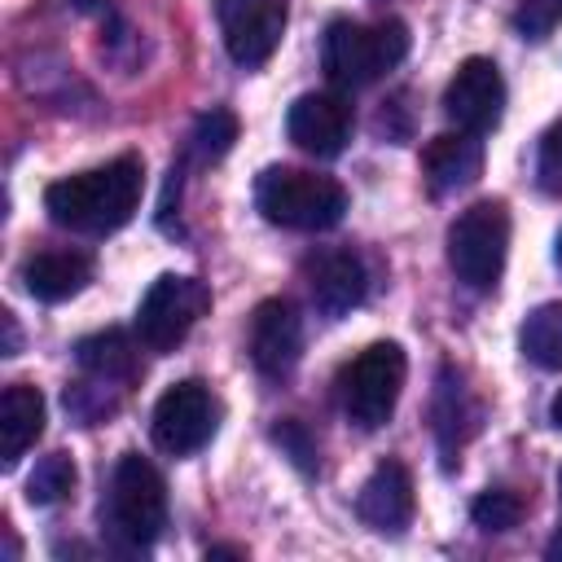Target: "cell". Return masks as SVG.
<instances>
[{
    "mask_svg": "<svg viewBox=\"0 0 562 562\" xmlns=\"http://www.w3.org/2000/svg\"><path fill=\"white\" fill-rule=\"evenodd\" d=\"M140 189H145V162L136 154H123L105 167L53 180L44 189V211L57 228H70L83 237H105L136 215Z\"/></svg>",
    "mask_w": 562,
    "mask_h": 562,
    "instance_id": "cell-1",
    "label": "cell"
},
{
    "mask_svg": "<svg viewBox=\"0 0 562 562\" xmlns=\"http://www.w3.org/2000/svg\"><path fill=\"white\" fill-rule=\"evenodd\" d=\"M167 527V483L140 452H123L101 501V531L123 553H145Z\"/></svg>",
    "mask_w": 562,
    "mask_h": 562,
    "instance_id": "cell-2",
    "label": "cell"
},
{
    "mask_svg": "<svg viewBox=\"0 0 562 562\" xmlns=\"http://www.w3.org/2000/svg\"><path fill=\"white\" fill-rule=\"evenodd\" d=\"M404 57H408V26L400 18H382L373 26L351 22V18H338V22L325 26V40H321L325 79L334 88H342V92H356V88L378 83Z\"/></svg>",
    "mask_w": 562,
    "mask_h": 562,
    "instance_id": "cell-3",
    "label": "cell"
},
{
    "mask_svg": "<svg viewBox=\"0 0 562 562\" xmlns=\"http://www.w3.org/2000/svg\"><path fill=\"white\" fill-rule=\"evenodd\" d=\"M255 206L277 228L325 233L347 215V189L334 176H316L303 167H268L255 180Z\"/></svg>",
    "mask_w": 562,
    "mask_h": 562,
    "instance_id": "cell-4",
    "label": "cell"
},
{
    "mask_svg": "<svg viewBox=\"0 0 562 562\" xmlns=\"http://www.w3.org/2000/svg\"><path fill=\"white\" fill-rule=\"evenodd\" d=\"M404 373H408V356L400 342H369L360 356H351L334 378V395L347 422H356L360 430L386 426V417L400 404Z\"/></svg>",
    "mask_w": 562,
    "mask_h": 562,
    "instance_id": "cell-5",
    "label": "cell"
},
{
    "mask_svg": "<svg viewBox=\"0 0 562 562\" xmlns=\"http://www.w3.org/2000/svg\"><path fill=\"white\" fill-rule=\"evenodd\" d=\"M509 255V211L505 202H474L448 228V268L470 290H492Z\"/></svg>",
    "mask_w": 562,
    "mask_h": 562,
    "instance_id": "cell-6",
    "label": "cell"
},
{
    "mask_svg": "<svg viewBox=\"0 0 562 562\" xmlns=\"http://www.w3.org/2000/svg\"><path fill=\"white\" fill-rule=\"evenodd\" d=\"M206 307H211L206 281L180 277V272H162L145 290L140 307H136V338H140V347L158 351V356L176 351L189 338V329L206 316Z\"/></svg>",
    "mask_w": 562,
    "mask_h": 562,
    "instance_id": "cell-7",
    "label": "cell"
},
{
    "mask_svg": "<svg viewBox=\"0 0 562 562\" xmlns=\"http://www.w3.org/2000/svg\"><path fill=\"white\" fill-rule=\"evenodd\" d=\"M215 426H220V400L198 378H184V382L167 386L154 404V417H149L154 443L171 457H189L202 443H211Z\"/></svg>",
    "mask_w": 562,
    "mask_h": 562,
    "instance_id": "cell-8",
    "label": "cell"
},
{
    "mask_svg": "<svg viewBox=\"0 0 562 562\" xmlns=\"http://www.w3.org/2000/svg\"><path fill=\"white\" fill-rule=\"evenodd\" d=\"M285 0H215V22L224 48L237 66H263L285 35Z\"/></svg>",
    "mask_w": 562,
    "mask_h": 562,
    "instance_id": "cell-9",
    "label": "cell"
},
{
    "mask_svg": "<svg viewBox=\"0 0 562 562\" xmlns=\"http://www.w3.org/2000/svg\"><path fill=\"white\" fill-rule=\"evenodd\" d=\"M443 114L461 132H492L505 114V79L492 57H465L443 88Z\"/></svg>",
    "mask_w": 562,
    "mask_h": 562,
    "instance_id": "cell-10",
    "label": "cell"
},
{
    "mask_svg": "<svg viewBox=\"0 0 562 562\" xmlns=\"http://www.w3.org/2000/svg\"><path fill=\"white\" fill-rule=\"evenodd\" d=\"M285 136L312 158H338L351 140V101L338 92H303L285 114Z\"/></svg>",
    "mask_w": 562,
    "mask_h": 562,
    "instance_id": "cell-11",
    "label": "cell"
},
{
    "mask_svg": "<svg viewBox=\"0 0 562 562\" xmlns=\"http://www.w3.org/2000/svg\"><path fill=\"white\" fill-rule=\"evenodd\" d=\"M303 277H307L312 303L325 321L347 316L369 294V268L356 250H316L303 259Z\"/></svg>",
    "mask_w": 562,
    "mask_h": 562,
    "instance_id": "cell-12",
    "label": "cell"
},
{
    "mask_svg": "<svg viewBox=\"0 0 562 562\" xmlns=\"http://www.w3.org/2000/svg\"><path fill=\"white\" fill-rule=\"evenodd\" d=\"M303 356V321L290 299H263L250 316V360L263 378H290Z\"/></svg>",
    "mask_w": 562,
    "mask_h": 562,
    "instance_id": "cell-13",
    "label": "cell"
},
{
    "mask_svg": "<svg viewBox=\"0 0 562 562\" xmlns=\"http://www.w3.org/2000/svg\"><path fill=\"white\" fill-rule=\"evenodd\" d=\"M413 505H417V496H413V474H408L400 461H382V465L364 479V487H360V496H356L360 522H364L369 531H382V536H400V531L413 522Z\"/></svg>",
    "mask_w": 562,
    "mask_h": 562,
    "instance_id": "cell-14",
    "label": "cell"
},
{
    "mask_svg": "<svg viewBox=\"0 0 562 562\" xmlns=\"http://www.w3.org/2000/svg\"><path fill=\"white\" fill-rule=\"evenodd\" d=\"M483 171V140L474 132H439L422 149V176L435 198H448L457 189H470Z\"/></svg>",
    "mask_w": 562,
    "mask_h": 562,
    "instance_id": "cell-15",
    "label": "cell"
},
{
    "mask_svg": "<svg viewBox=\"0 0 562 562\" xmlns=\"http://www.w3.org/2000/svg\"><path fill=\"white\" fill-rule=\"evenodd\" d=\"M88 281H92V259L79 250H40L22 263V285L40 303L75 299Z\"/></svg>",
    "mask_w": 562,
    "mask_h": 562,
    "instance_id": "cell-16",
    "label": "cell"
},
{
    "mask_svg": "<svg viewBox=\"0 0 562 562\" xmlns=\"http://www.w3.org/2000/svg\"><path fill=\"white\" fill-rule=\"evenodd\" d=\"M479 430V404L470 400L465 382L457 369H443L439 373V386H435V439H439V452H443V465L452 470L457 465V452L465 448V439Z\"/></svg>",
    "mask_w": 562,
    "mask_h": 562,
    "instance_id": "cell-17",
    "label": "cell"
},
{
    "mask_svg": "<svg viewBox=\"0 0 562 562\" xmlns=\"http://www.w3.org/2000/svg\"><path fill=\"white\" fill-rule=\"evenodd\" d=\"M40 435H44V395L26 382L4 386V395H0V461H4V470H13Z\"/></svg>",
    "mask_w": 562,
    "mask_h": 562,
    "instance_id": "cell-18",
    "label": "cell"
},
{
    "mask_svg": "<svg viewBox=\"0 0 562 562\" xmlns=\"http://www.w3.org/2000/svg\"><path fill=\"white\" fill-rule=\"evenodd\" d=\"M75 360L88 378L101 382H132L136 378V342L123 329H101L75 342Z\"/></svg>",
    "mask_w": 562,
    "mask_h": 562,
    "instance_id": "cell-19",
    "label": "cell"
},
{
    "mask_svg": "<svg viewBox=\"0 0 562 562\" xmlns=\"http://www.w3.org/2000/svg\"><path fill=\"white\" fill-rule=\"evenodd\" d=\"M518 347L536 369L562 373V303H540L518 329Z\"/></svg>",
    "mask_w": 562,
    "mask_h": 562,
    "instance_id": "cell-20",
    "label": "cell"
},
{
    "mask_svg": "<svg viewBox=\"0 0 562 562\" xmlns=\"http://www.w3.org/2000/svg\"><path fill=\"white\" fill-rule=\"evenodd\" d=\"M75 479H79L75 461L66 452H48V457L35 461V470L26 479V501L40 505V509L44 505H57V501H66L75 492Z\"/></svg>",
    "mask_w": 562,
    "mask_h": 562,
    "instance_id": "cell-21",
    "label": "cell"
},
{
    "mask_svg": "<svg viewBox=\"0 0 562 562\" xmlns=\"http://www.w3.org/2000/svg\"><path fill=\"white\" fill-rule=\"evenodd\" d=\"M237 140V114L233 110H206L198 114L193 123V136H189V154L198 162H220Z\"/></svg>",
    "mask_w": 562,
    "mask_h": 562,
    "instance_id": "cell-22",
    "label": "cell"
},
{
    "mask_svg": "<svg viewBox=\"0 0 562 562\" xmlns=\"http://www.w3.org/2000/svg\"><path fill=\"white\" fill-rule=\"evenodd\" d=\"M470 518H474V527H483V531H509V527H518V518H522V496L509 492V487H487V492L474 496Z\"/></svg>",
    "mask_w": 562,
    "mask_h": 562,
    "instance_id": "cell-23",
    "label": "cell"
},
{
    "mask_svg": "<svg viewBox=\"0 0 562 562\" xmlns=\"http://www.w3.org/2000/svg\"><path fill=\"white\" fill-rule=\"evenodd\" d=\"M553 26H562V0H518L514 31L522 40H544Z\"/></svg>",
    "mask_w": 562,
    "mask_h": 562,
    "instance_id": "cell-24",
    "label": "cell"
},
{
    "mask_svg": "<svg viewBox=\"0 0 562 562\" xmlns=\"http://www.w3.org/2000/svg\"><path fill=\"white\" fill-rule=\"evenodd\" d=\"M272 439L281 443V452H285L303 474H312V470H316V439L307 435V426H303V422H294V417L277 422V426H272Z\"/></svg>",
    "mask_w": 562,
    "mask_h": 562,
    "instance_id": "cell-25",
    "label": "cell"
},
{
    "mask_svg": "<svg viewBox=\"0 0 562 562\" xmlns=\"http://www.w3.org/2000/svg\"><path fill=\"white\" fill-rule=\"evenodd\" d=\"M536 180L549 198H562V123L544 132L540 140V158H536Z\"/></svg>",
    "mask_w": 562,
    "mask_h": 562,
    "instance_id": "cell-26",
    "label": "cell"
},
{
    "mask_svg": "<svg viewBox=\"0 0 562 562\" xmlns=\"http://www.w3.org/2000/svg\"><path fill=\"white\" fill-rule=\"evenodd\" d=\"M0 321H4V356H18V321H13V312H4Z\"/></svg>",
    "mask_w": 562,
    "mask_h": 562,
    "instance_id": "cell-27",
    "label": "cell"
},
{
    "mask_svg": "<svg viewBox=\"0 0 562 562\" xmlns=\"http://www.w3.org/2000/svg\"><path fill=\"white\" fill-rule=\"evenodd\" d=\"M206 558H246V549H237V544H215V549H206Z\"/></svg>",
    "mask_w": 562,
    "mask_h": 562,
    "instance_id": "cell-28",
    "label": "cell"
},
{
    "mask_svg": "<svg viewBox=\"0 0 562 562\" xmlns=\"http://www.w3.org/2000/svg\"><path fill=\"white\" fill-rule=\"evenodd\" d=\"M549 422H553V426L562 430V391H558V395L549 400Z\"/></svg>",
    "mask_w": 562,
    "mask_h": 562,
    "instance_id": "cell-29",
    "label": "cell"
},
{
    "mask_svg": "<svg viewBox=\"0 0 562 562\" xmlns=\"http://www.w3.org/2000/svg\"><path fill=\"white\" fill-rule=\"evenodd\" d=\"M544 553H549V558H553V562H562V527H558V536H553V540H549V549H544Z\"/></svg>",
    "mask_w": 562,
    "mask_h": 562,
    "instance_id": "cell-30",
    "label": "cell"
},
{
    "mask_svg": "<svg viewBox=\"0 0 562 562\" xmlns=\"http://www.w3.org/2000/svg\"><path fill=\"white\" fill-rule=\"evenodd\" d=\"M553 259H558V268H562V233H558V250H553Z\"/></svg>",
    "mask_w": 562,
    "mask_h": 562,
    "instance_id": "cell-31",
    "label": "cell"
},
{
    "mask_svg": "<svg viewBox=\"0 0 562 562\" xmlns=\"http://www.w3.org/2000/svg\"><path fill=\"white\" fill-rule=\"evenodd\" d=\"M558 501H562V470H558Z\"/></svg>",
    "mask_w": 562,
    "mask_h": 562,
    "instance_id": "cell-32",
    "label": "cell"
}]
</instances>
